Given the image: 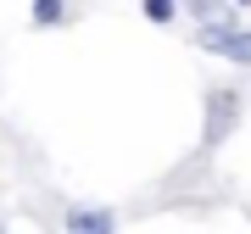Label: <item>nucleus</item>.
<instances>
[{"mask_svg": "<svg viewBox=\"0 0 251 234\" xmlns=\"http://www.w3.org/2000/svg\"><path fill=\"white\" fill-rule=\"evenodd\" d=\"M196 50L224 56V62H234V67H251V23H240L234 6H224L218 17H201L196 23Z\"/></svg>", "mask_w": 251, "mask_h": 234, "instance_id": "1", "label": "nucleus"}, {"mask_svg": "<svg viewBox=\"0 0 251 234\" xmlns=\"http://www.w3.org/2000/svg\"><path fill=\"white\" fill-rule=\"evenodd\" d=\"M246 117V95L234 90V84H212V90L201 95V151H218L234 128H240Z\"/></svg>", "mask_w": 251, "mask_h": 234, "instance_id": "2", "label": "nucleus"}, {"mask_svg": "<svg viewBox=\"0 0 251 234\" xmlns=\"http://www.w3.org/2000/svg\"><path fill=\"white\" fill-rule=\"evenodd\" d=\"M117 217L112 207H100V201H73V207L62 212V229L67 234H117Z\"/></svg>", "mask_w": 251, "mask_h": 234, "instance_id": "3", "label": "nucleus"}, {"mask_svg": "<svg viewBox=\"0 0 251 234\" xmlns=\"http://www.w3.org/2000/svg\"><path fill=\"white\" fill-rule=\"evenodd\" d=\"M73 17V0H34V6H28V23L34 28H62Z\"/></svg>", "mask_w": 251, "mask_h": 234, "instance_id": "4", "label": "nucleus"}, {"mask_svg": "<svg viewBox=\"0 0 251 234\" xmlns=\"http://www.w3.org/2000/svg\"><path fill=\"white\" fill-rule=\"evenodd\" d=\"M140 17L151 23V28H173L184 11H179V0H140Z\"/></svg>", "mask_w": 251, "mask_h": 234, "instance_id": "5", "label": "nucleus"}, {"mask_svg": "<svg viewBox=\"0 0 251 234\" xmlns=\"http://www.w3.org/2000/svg\"><path fill=\"white\" fill-rule=\"evenodd\" d=\"M224 6H229V0H179V11H190L196 23H201V17H218Z\"/></svg>", "mask_w": 251, "mask_h": 234, "instance_id": "6", "label": "nucleus"}, {"mask_svg": "<svg viewBox=\"0 0 251 234\" xmlns=\"http://www.w3.org/2000/svg\"><path fill=\"white\" fill-rule=\"evenodd\" d=\"M229 6H234V11H251V0H229Z\"/></svg>", "mask_w": 251, "mask_h": 234, "instance_id": "7", "label": "nucleus"}, {"mask_svg": "<svg viewBox=\"0 0 251 234\" xmlns=\"http://www.w3.org/2000/svg\"><path fill=\"white\" fill-rule=\"evenodd\" d=\"M0 234H11V223H6V217H0Z\"/></svg>", "mask_w": 251, "mask_h": 234, "instance_id": "8", "label": "nucleus"}, {"mask_svg": "<svg viewBox=\"0 0 251 234\" xmlns=\"http://www.w3.org/2000/svg\"><path fill=\"white\" fill-rule=\"evenodd\" d=\"M240 95H246V106H251V90H240Z\"/></svg>", "mask_w": 251, "mask_h": 234, "instance_id": "9", "label": "nucleus"}]
</instances>
